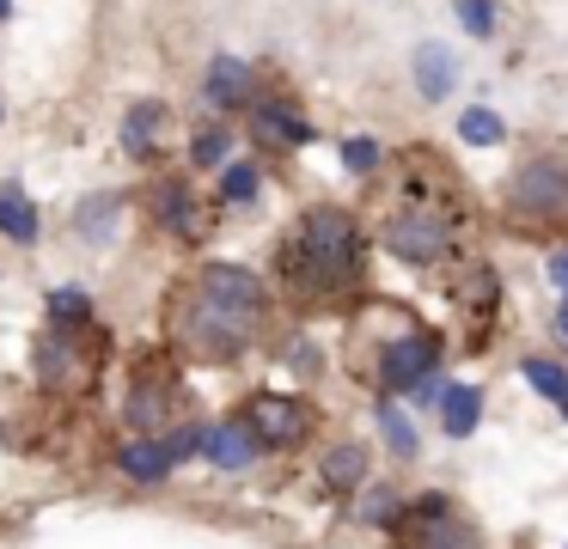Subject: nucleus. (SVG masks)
I'll return each mask as SVG.
<instances>
[{
  "label": "nucleus",
  "instance_id": "1",
  "mask_svg": "<svg viewBox=\"0 0 568 549\" xmlns=\"http://www.w3.org/2000/svg\"><path fill=\"white\" fill-rule=\"evenodd\" d=\"M257 317H263V281L251 268L221 263V268H202L172 299V336L202 360H226L257 336Z\"/></svg>",
  "mask_w": 568,
  "mask_h": 549
},
{
  "label": "nucleus",
  "instance_id": "2",
  "mask_svg": "<svg viewBox=\"0 0 568 549\" xmlns=\"http://www.w3.org/2000/svg\"><path fill=\"white\" fill-rule=\"evenodd\" d=\"M282 275L300 299H336L361 281V232L336 207H312L282 244Z\"/></svg>",
  "mask_w": 568,
  "mask_h": 549
},
{
  "label": "nucleus",
  "instance_id": "3",
  "mask_svg": "<svg viewBox=\"0 0 568 549\" xmlns=\"http://www.w3.org/2000/svg\"><path fill=\"white\" fill-rule=\"evenodd\" d=\"M404 531H409V549H483L477 525L453 500H422V507H409Z\"/></svg>",
  "mask_w": 568,
  "mask_h": 549
},
{
  "label": "nucleus",
  "instance_id": "4",
  "mask_svg": "<svg viewBox=\"0 0 568 549\" xmlns=\"http://www.w3.org/2000/svg\"><path fill=\"white\" fill-rule=\"evenodd\" d=\"M245 427L257 446H275V451H294L300 439L312 434V403L300 397H257L245 409Z\"/></svg>",
  "mask_w": 568,
  "mask_h": 549
},
{
  "label": "nucleus",
  "instance_id": "5",
  "mask_svg": "<svg viewBox=\"0 0 568 549\" xmlns=\"http://www.w3.org/2000/svg\"><path fill=\"white\" fill-rule=\"evenodd\" d=\"M92 354H80V329H50L38 342V373L50 390H87L92 385Z\"/></svg>",
  "mask_w": 568,
  "mask_h": 549
},
{
  "label": "nucleus",
  "instance_id": "6",
  "mask_svg": "<svg viewBox=\"0 0 568 549\" xmlns=\"http://www.w3.org/2000/svg\"><path fill=\"white\" fill-rule=\"evenodd\" d=\"M514 207L531 220H556L568 207V165H556V159H538V165H526L514 177Z\"/></svg>",
  "mask_w": 568,
  "mask_h": 549
},
{
  "label": "nucleus",
  "instance_id": "7",
  "mask_svg": "<svg viewBox=\"0 0 568 549\" xmlns=\"http://www.w3.org/2000/svg\"><path fill=\"white\" fill-rule=\"evenodd\" d=\"M379 238H385V251L404 256V263H434V256L446 251V220L428 214V207H422V214H392Z\"/></svg>",
  "mask_w": 568,
  "mask_h": 549
},
{
  "label": "nucleus",
  "instance_id": "8",
  "mask_svg": "<svg viewBox=\"0 0 568 549\" xmlns=\"http://www.w3.org/2000/svg\"><path fill=\"white\" fill-rule=\"evenodd\" d=\"M434 360H440V348H434V336H397L392 348H385V360H379V378H385V390H422L434 378Z\"/></svg>",
  "mask_w": 568,
  "mask_h": 549
},
{
  "label": "nucleus",
  "instance_id": "9",
  "mask_svg": "<svg viewBox=\"0 0 568 549\" xmlns=\"http://www.w3.org/2000/svg\"><path fill=\"white\" fill-rule=\"evenodd\" d=\"M202 451H209L214 470H251V458H257V439H251L245 421H221L202 434Z\"/></svg>",
  "mask_w": 568,
  "mask_h": 549
},
{
  "label": "nucleus",
  "instance_id": "10",
  "mask_svg": "<svg viewBox=\"0 0 568 549\" xmlns=\"http://www.w3.org/2000/svg\"><path fill=\"white\" fill-rule=\"evenodd\" d=\"M153 214H160V226L184 232V238H202V232H209V214L190 202L184 183H160V190H153Z\"/></svg>",
  "mask_w": 568,
  "mask_h": 549
},
{
  "label": "nucleus",
  "instance_id": "11",
  "mask_svg": "<svg viewBox=\"0 0 568 549\" xmlns=\"http://www.w3.org/2000/svg\"><path fill=\"white\" fill-rule=\"evenodd\" d=\"M453 80H458V55L446 43H422L416 49V85H422V98H446L453 92Z\"/></svg>",
  "mask_w": 568,
  "mask_h": 549
},
{
  "label": "nucleus",
  "instance_id": "12",
  "mask_svg": "<svg viewBox=\"0 0 568 549\" xmlns=\"http://www.w3.org/2000/svg\"><path fill=\"white\" fill-rule=\"evenodd\" d=\"M178 451L165 446V439H135V446H123V476H135V482H160L165 470H172Z\"/></svg>",
  "mask_w": 568,
  "mask_h": 549
},
{
  "label": "nucleus",
  "instance_id": "13",
  "mask_svg": "<svg viewBox=\"0 0 568 549\" xmlns=\"http://www.w3.org/2000/svg\"><path fill=\"white\" fill-rule=\"evenodd\" d=\"M209 98H214V104H245V98H251V68H245V61H233V55L214 61V68H209Z\"/></svg>",
  "mask_w": 568,
  "mask_h": 549
},
{
  "label": "nucleus",
  "instance_id": "14",
  "mask_svg": "<svg viewBox=\"0 0 568 549\" xmlns=\"http://www.w3.org/2000/svg\"><path fill=\"white\" fill-rule=\"evenodd\" d=\"M477 415H483V403H477V390H470V385H446L440 390V421H446V434H453V439H465L470 427H477Z\"/></svg>",
  "mask_w": 568,
  "mask_h": 549
},
{
  "label": "nucleus",
  "instance_id": "15",
  "mask_svg": "<svg viewBox=\"0 0 568 549\" xmlns=\"http://www.w3.org/2000/svg\"><path fill=\"white\" fill-rule=\"evenodd\" d=\"M0 232H7V238H19V244L38 238V207H31L26 195L13 190V183L0 190Z\"/></svg>",
  "mask_w": 568,
  "mask_h": 549
},
{
  "label": "nucleus",
  "instance_id": "16",
  "mask_svg": "<svg viewBox=\"0 0 568 549\" xmlns=\"http://www.w3.org/2000/svg\"><path fill=\"white\" fill-rule=\"evenodd\" d=\"M160 122H165V104H135V110H129V122H123V146H129L135 159H148Z\"/></svg>",
  "mask_w": 568,
  "mask_h": 549
},
{
  "label": "nucleus",
  "instance_id": "17",
  "mask_svg": "<svg viewBox=\"0 0 568 549\" xmlns=\"http://www.w3.org/2000/svg\"><path fill=\"white\" fill-rule=\"evenodd\" d=\"M361 470H367V446H355V439H348V446H336L331 458H324V482H331V488H355Z\"/></svg>",
  "mask_w": 568,
  "mask_h": 549
},
{
  "label": "nucleus",
  "instance_id": "18",
  "mask_svg": "<svg viewBox=\"0 0 568 549\" xmlns=\"http://www.w3.org/2000/svg\"><path fill=\"white\" fill-rule=\"evenodd\" d=\"M257 129L263 134H270V141H275V134H282V141H312V129H306V116H294V110H287V104H263L257 110Z\"/></svg>",
  "mask_w": 568,
  "mask_h": 549
},
{
  "label": "nucleus",
  "instance_id": "19",
  "mask_svg": "<svg viewBox=\"0 0 568 549\" xmlns=\"http://www.w3.org/2000/svg\"><path fill=\"white\" fill-rule=\"evenodd\" d=\"M111 220H116V195H92V202H80V214H74V226L87 232V238H111Z\"/></svg>",
  "mask_w": 568,
  "mask_h": 549
},
{
  "label": "nucleus",
  "instance_id": "20",
  "mask_svg": "<svg viewBox=\"0 0 568 549\" xmlns=\"http://www.w3.org/2000/svg\"><path fill=\"white\" fill-rule=\"evenodd\" d=\"M379 434H385V446H392L397 458H416V427L404 421V409H392V403H379Z\"/></svg>",
  "mask_w": 568,
  "mask_h": 549
},
{
  "label": "nucleus",
  "instance_id": "21",
  "mask_svg": "<svg viewBox=\"0 0 568 549\" xmlns=\"http://www.w3.org/2000/svg\"><path fill=\"white\" fill-rule=\"evenodd\" d=\"M458 134H465L470 146H495L501 141V116H495V110H465V116H458Z\"/></svg>",
  "mask_w": 568,
  "mask_h": 549
},
{
  "label": "nucleus",
  "instance_id": "22",
  "mask_svg": "<svg viewBox=\"0 0 568 549\" xmlns=\"http://www.w3.org/2000/svg\"><path fill=\"white\" fill-rule=\"evenodd\" d=\"M87 312H92V305H87V293H80V287H62V293L50 299L55 329H80V324H87Z\"/></svg>",
  "mask_w": 568,
  "mask_h": 549
},
{
  "label": "nucleus",
  "instance_id": "23",
  "mask_svg": "<svg viewBox=\"0 0 568 549\" xmlns=\"http://www.w3.org/2000/svg\"><path fill=\"white\" fill-rule=\"evenodd\" d=\"M526 378L544 390V397L568 403V366H556V360H526Z\"/></svg>",
  "mask_w": 568,
  "mask_h": 549
},
{
  "label": "nucleus",
  "instance_id": "24",
  "mask_svg": "<svg viewBox=\"0 0 568 549\" xmlns=\"http://www.w3.org/2000/svg\"><path fill=\"white\" fill-rule=\"evenodd\" d=\"M221 195L226 202H251V195H257V165H226L221 171Z\"/></svg>",
  "mask_w": 568,
  "mask_h": 549
},
{
  "label": "nucleus",
  "instance_id": "25",
  "mask_svg": "<svg viewBox=\"0 0 568 549\" xmlns=\"http://www.w3.org/2000/svg\"><path fill=\"white\" fill-rule=\"evenodd\" d=\"M458 24H465L470 37H489L495 31V7L489 0H458Z\"/></svg>",
  "mask_w": 568,
  "mask_h": 549
},
{
  "label": "nucleus",
  "instance_id": "26",
  "mask_svg": "<svg viewBox=\"0 0 568 549\" xmlns=\"http://www.w3.org/2000/svg\"><path fill=\"white\" fill-rule=\"evenodd\" d=\"M226 141H233L226 129H202L196 146H190V159H196V165H221V159H226Z\"/></svg>",
  "mask_w": 568,
  "mask_h": 549
},
{
  "label": "nucleus",
  "instance_id": "27",
  "mask_svg": "<svg viewBox=\"0 0 568 549\" xmlns=\"http://www.w3.org/2000/svg\"><path fill=\"white\" fill-rule=\"evenodd\" d=\"M343 165L348 171H373V165H379V146H373V141H348L343 146Z\"/></svg>",
  "mask_w": 568,
  "mask_h": 549
},
{
  "label": "nucleus",
  "instance_id": "28",
  "mask_svg": "<svg viewBox=\"0 0 568 549\" xmlns=\"http://www.w3.org/2000/svg\"><path fill=\"white\" fill-rule=\"evenodd\" d=\"M550 281H556V287H568V251L550 256Z\"/></svg>",
  "mask_w": 568,
  "mask_h": 549
},
{
  "label": "nucleus",
  "instance_id": "29",
  "mask_svg": "<svg viewBox=\"0 0 568 549\" xmlns=\"http://www.w3.org/2000/svg\"><path fill=\"white\" fill-rule=\"evenodd\" d=\"M556 336L568 342V299H562V312H556Z\"/></svg>",
  "mask_w": 568,
  "mask_h": 549
},
{
  "label": "nucleus",
  "instance_id": "30",
  "mask_svg": "<svg viewBox=\"0 0 568 549\" xmlns=\"http://www.w3.org/2000/svg\"><path fill=\"white\" fill-rule=\"evenodd\" d=\"M7 12H13V0H0V19H7Z\"/></svg>",
  "mask_w": 568,
  "mask_h": 549
},
{
  "label": "nucleus",
  "instance_id": "31",
  "mask_svg": "<svg viewBox=\"0 0 568 549\" xmlns=\"http://www.w3.org/2000/svg\"><path fill=\"white\" fill-rule=\"evenodd\" d=\"M562 415H568V403H562Z\"/></svg>",
  "mask_w": 568,
  "mask_h": 549
}]
</instances>
